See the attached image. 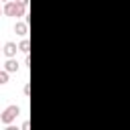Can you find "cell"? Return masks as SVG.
I'll use <instances>...</instances> for the list:
<instances>
[{
	"instance_id": "1",
	"label": "cell",
	"mask_w": 130,
	"mask_h": 130,
	"mask_svg": "<svg viewBox=\"0 0 130 130\" xmlns=\"http://www.w3.org/2000/svg\"><path fill=\"white\" fill-rule=\"evenodd\" d=\"M4 14L6 16H26V6L14 0H8L4 4Z\"/></svg>"
},
{
	"instance_id": "2",
	"label": "cell",
	"mask_w": 130,
	"mask_h": 130,
	"mask_svg": "<svg viewBox=\"0 0 130 130\" xmlns=\"http://www.w3.org/2000/svg\"><path fill=\"white\" fill-rule=\"evenodd\" d=\"M20 114V108L18 106H8L4 112H2V116H0V120H2V124H12L14 120H16V116Z\"/></svg>"
},
{
	"instance_id": "3",
	"label": "cell",
	"mask_w": 130,
	"mask_h": 130,
	"mask_svg": "<svg viewBox=\"0 0 130 130\" xmlns=\"http://www.w3.org/2000/svg\"><path fill=\"white\" fill-rule=\"evenodd\" d=\"M16 51H18V45H16V43H12V41H8V43L2 47V53H4L6 57H14V55H16Z\"/></svg>"
},
{
	"instance_id": "4",
	"label": "cell",
	"mask_w": 130,
	"mask_h": 130,
	"mask_svg": "<svg viewBox=\"0 0 130 130\" xmlns=\"http://www.w3.org/2000/svg\"><path fill=\"white\" fill-rule=\"evenodd\" d=\"M18 67H20V65H18V61H16L14 57H8V59H6V63H4V69H6L8 73H14V71H18Z\"/></svg>"
},
{
	"instance_id": "5",
	"label": "cell",
	"mask_w": 130,
	"mask_h": 130,
	"mask_svg": "<svg viewBox=\"0 0 130 130\" xmlns=\"http://www.w3.org/2000/svg\"><path fill=\"white\" fill-rule=\"evenodd\" d=\"M14 32H16L18 37H24V35L28 32V20H24V22H16V24H14Z\"/></svg>"
},
{
	"instance_id": "6",
	"label": "cell",
	"mask_w": 130,
	"mask_h": 130,
	"mask_svg": "<svg viewBox=\"0 0 130 130\" xmlns=\"http://www.w3.org/2000/svg\"><path fill=\"white\" fill-rule=\"evenodd\" d=\"M28 47H30V43H28V39H24V41H20V45H18V51H22V53H28Z\"/></svg>"
},
{
	"instance_id": "7",
	"label": "cell",
	"mask_w": 130,
	"mask_h": 130,
	"mask_svg": "<svg viewBox=\"0 0 130 130\" xmlns=\"http://www.w3.org/2000/svg\"><path fill=\"white\" fill-rule=\"evenodd\" d=\"M6 81H8V71L2 69V71H0V85H4Z\"/></svg>"
},
{
	"instance_id": "8",
	"label": "cell",
	"mask_w": 130,
	"mask_h": 130,
	"mask_svg": "<svg viewBox=\"0 0 130 130\" xmlns=\"http://www.w3.org/2000/svg\"><path fill=\"white\" fill-rule=\"evenodd\" d=\"M14 2H20V4H24V6H28V0H14Z\"/></svg>"
},
{
	"instance_id": "9",
	"label": "cell",
	"mask_w": 130,
	"mask_h": 130,
	"mask_svg": "<svg viewBox=\"0 0 130 130\" xmlns=\"http://www.w3.org/2000/svg\"><path fill=\"white\" fill-rule=\"evenodd\" d=\"M2 12H4V8H0V14H2Z\"/></svg>"
},
{
	"instance_id": "10",
	"label": "cell",
	"mask_w": 130,
	"mask_h": 130,
	"mask_svg": "<svg viewBox=\"0 0 130 130\" xmlns=\"http://www.w3.org/2000/svg\"><path fill=\"white\" fill-rule=\"evenodd\" d=\"M0 2H8V0H0Z\"/></svg>"
},
{
	"instance_id": "11",
	"label": "cell",
	"mask_w": 130,
	"mask_h": 130,
	"mask_svg": "<svg viewBox=\"0 0 130 130\" xmlns=\"http://www.w3.org/2000/svg\"><path fill=\"white\" fill-rule=\"evenodd\" d=\"M0 51H2V49H0Z\"/></svg>"
}]
</instances>
